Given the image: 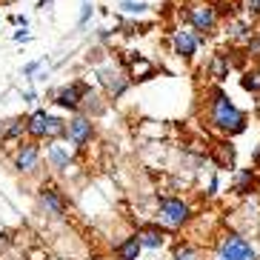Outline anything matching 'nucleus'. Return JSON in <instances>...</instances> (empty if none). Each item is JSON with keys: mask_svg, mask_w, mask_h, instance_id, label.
Returning <instances> with one entry per match:
<instances>
[{"mask_svg": "<svg viewBox=\"0 0 260 260\" xmlns=\"http://www.w3.org/2000/svg\"><path fill=\"white\" fill-rule=\"evenodd\" d=\"M123 9H126V12H135V15H140V12H146V9H149V3H132V0H126V3H123Z\"/></svg>", "mask_w": 260, "mask_h": 260, "instance_id": "17", "label": "nucleus"}, {"mask_svg": "<svg viewBox=\"0 0 260 260\" xmlns=\"http://www.w3.org/2000/svg\"><path fill=\"white\" fill-rule=\"evenodd\" d=\"M220 260H254V249L246 243L243 237L229 235L220 243Z\"/></svg>", "mask_w": 260, "mask_h": 260, "instance_id": "2", "label": "nucleus"}, {"mask_svg": "<svg viewBox=\"0 0 260 260\" xmlns=\"http://www.w3.org/2000/svg\"><path fill=\"white\" fill-rule=\"evenodd\" d=\"M212 120H214L217 129L232 132V135H237V132L246 129L243 112H240V109H237L223 92H214V98H212Z\"/></svg>", "mask_w": 260, "mask_h": 260, "instance_id": "1", "label": "nucleus"}, {"mask_svg": "<svg viewBox=\"0 0 260 260\" xmlns=\"http://www.w3.org/2000/svg\"><path fill=\"white\" fill-rule=\"evenodd\" d=\"M140 240L138 237H129V240H123L120 246H117V254H120L123 260H138V254H140Z\"/></svg>", "mask_w": 260, "mask_h": 260, "instance_id": "9", "label": "nucleus"}, {"mask_svg": "<svg viewBox=\"0 0 260 260\" xmlns=\"http://www.w3.org/2000/svg\"><path fill=\"white\" fill-rule=\"evenodd\" d=\"M249 180H252V172H249V169H246V172H240V180H237V191H246Z\"/></svg>", "mask_w": 260, "mask_h": 260, "instance_id": "18", "label": "nucleus"}, {"mask_svg": "<svg viewBox=\"0 0 260 260\" xmlns=\"http://www.w3.org/2000/svg\"><path fill=\"white\" fill-rule=\"evenodd\" d=\"M243 89H249V92H260V75H246L243 77Z\"/></svg>", "mask_w": 260, "mask_h": 260, "instance_id": "16", "label": "nucleus"}, {"mask_svg": "<svg viewBox=\"0 0 260 260\" xmlns=\"http://www.w3.org/2000/svg\"><path fill=\"white\" fill-rule=\"evenodd\" d=\"M189 220V206L183 200H163L160 203V223L169 229H177Z\"/></svg>", "mask_w": 260, "mask_h": 260, "instance_id": "3", "label": "nucleus"}, {"mask_svg": "<svg viewBox=\"0 0 260 260\" xmlns=\"http://www.w3.org/2000/svg\"><path fill=\"white\" fill-rule=\"evenodd\" d=\"M89 15H92V3L86 0V3H83V12H80V26H83L86 20H89Z\"/></svg>", "mask_w": 260, "mask_h": 260, "instance_id": "20", "label": "nucleus"}, {"mask_svg": "<svg viewBox=\"0 0 260 260\" xmlns=\"http://www.w3.org/2000/svg\"><path fill=\"white\" fill-rule=\"evenodd\" d=\"M17 169H23V172H29L31 166H35V163H38V146L35 143H26L23 149H20V152H17Z\"/></svg>", "mask_w": 260, "mask_h": 260, "instance_id": "8", "label": "nucleus"}, {"mask_svg": "<svg viewBox=\"0 0 260 260\" xmlns=\"http://www.w3.org/2000/svg\"><path fill=\"white\" fill-rule=\"evenodd\" d=\"M63 132H66L63 120H57V117H49L46 120V138H57V135H63Z\"/></svg>", "mask_w": 260, "mask_h": 260, "instance_id": "14", "label": "nucleus"}, {"mask_svg": "<svg viewBox=\"0 0 260 260\" xmlns=\"http://www.w3.org/2000/svg\"><path fill=\"white\" fill-rule=\"evenodd\" d=\"M189 15H191V23H194L198 31H209L214 26V20H217V15H214L212 6H194Z\"/></svg>", "mask_w": 260, "mask_h": 260, "instance_id": "5", "label": "nucleus"}, {"mask_svg": "<svg viewBox=\"0 0 260 260\" xmlns=\"http://www.w3.org/2000/svg\"><path fill=\"white\" fill-rule=\"evenodd\" d=\"M49 154H52V163H54L57 169H66V166H69V154L63 152L60 146H52V149H49Z\"/></svg>", "mask_w": 260, "mask_h": 260, "instance_id": "13", "label": "nucleus"}, {"mask_svg": "<svg viewBox=\"0 0 260 260\" xmlns=\"http://www.w3.org/2000/svg\"><path fill=\"white\" fill-rule=\"evenodd\" d=\"M132 72H135V75H149V72H152V66H149L146 60H140V63H135V66H132Z\"/></svg>", "mask_w": 260, "mask_h": 260, "instance_id": "19", "label": "nucleus"}, {"mask_svg": "<svg viewBox=\"0 0 260 260\" xmlns=\"http://www.w3.org/2000/svg\"><path fill=\"white\" fill-rule=\"evenodd\" d=\"M198 43H203V38H194L191 31H175V52L183 54V57H191L194 54V49H198Z\"/></svg>", "mask_w": 260, "mask_h": 260, "instance_id": "6", "label": "nucleus"}, {"mask_svg": "<svg viewBox=\"0 0 260 260\" xmlns=\"http://www.w3.org/2000/svg\"><path fill=\"white\" fill-rule=\"evenodd\" d=\"M138 240H140V246H146V249H157V246L163 243V235L157 229H146V232L138 235Z\"/></svg>", "mask_w": 260, "mask_h": 260, "instance_id": "11", "label": "nucleus"}, {"mask_svg": "<svg viewBox=\"0 0 260 260\" xmlns=\"http://www.w3.org/2000/svg\"><path fill=\"white\" fill-rule=\"evenodd\" d=\"M66 132H69V138L75 140L77 146H86L89 140H92V123L86 120V117H75Z\"/></svg>", "mask_w": 260, "mask_h": 260, "instance_id": "4", "label": "nucleus"}, {"mask_svg": "<svg viewBox=\"0 0 260 260\" xmlns=\"http://www.w3.org/2000/svg\"><path fill=\"white\" fill-rule=\"evenodd\" d=\"M46 120H49L46 112H35V115L29 117V126H26V129H29L35 138H46Z\"/></svg>", "mask_w": 260, "mask_h": 260, "instance_id": "10", "label": "nucleus"}, {"mask_svg": "<svg viewBox=\"0 0 260 260\" xmlns=\"http://www.w3.org/2000/svg\"><path fill=\"white\" fill-rule=\"evenodd\" d=\"M249 9H252L254 15H260V0H249Z\"/></svg>", "mask_w": 260, "mask_h": 260, "instance_id": "21", "label": "nucleus"}, {"mask_svg": "<svg viewBox=\"0 0 260 260\" xmlns=\"http://www.w3.org/2000/svg\"><path fill=\"white\" fill-rule=\"evenodd\" d=\"M80 94H86V86L83 83H75V86H69V89H60V92H57V103L66 106V109H77Z\"/></svg>", "mask_w": 260, "mask_h": 260, "instance_id": "7", "label": "nucleus"}, {"mask_svg": "<svg viewBox=\"0 0 260 260\" xmlns=\"http://www.w3.org/2000/svg\"><path fill=\"white\" fill-rule=\"evenodd\" d=\"M40 200H43V206H46V209H52L54 214H63V209H66V206H63V200L57 198V194H54L52 189H43V194H40Z\"/></svg>", "mask_w": 260, "mask_h": 260, "instance_id": "12", "label": "nucleus"}, {"mask_svg": "<svg viewBox=\"0 0 260 260\" xmlns=\"http://www.w3.org/2000/svg\"><path fill=\"white\" fill-rule=\"evenodd\" d=\"M226 72H229V60H226V57H214V63H212V75L217 77V80H223V77H226Z\"/></svg>", "mask_w": 260, "mask_h": 260, "instance_id": "15", "label": "nucleus"}]
</instances>
